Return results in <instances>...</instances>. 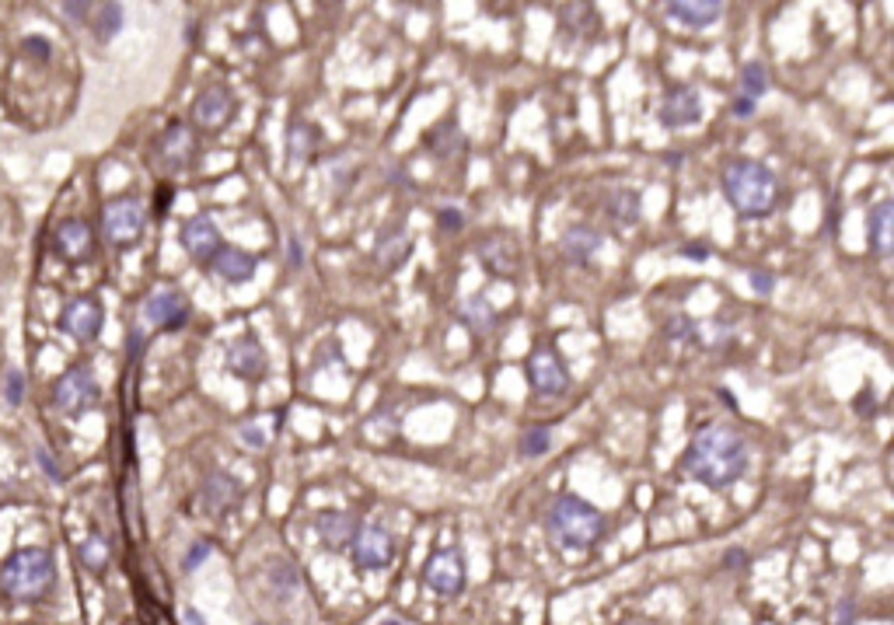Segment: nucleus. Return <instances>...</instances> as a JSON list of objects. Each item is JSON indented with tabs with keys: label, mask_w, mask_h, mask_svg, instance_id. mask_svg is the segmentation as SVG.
Listing matches in <instances>:
<instances>
[{
	"label": "nucleus",
	"mask_w": 894,
	"mask_h": 625,
	"mask_svg": "<svg viewBox=\"0 0 894 625\" xmlns=\"http://www.w3.org/2000/svg\"><path fill=\"white\" fill-rule=\"evenodd\" d=\"M552 451V430L549 426H531L521 433V458H542Z\"/></svg>",
	"instance_id": "473e14b6"
},
{
	"label": "nucleus",
	"mask_w": 894,
	"mask_h": 625,
	"mask_svg": "<svg viewBox=\"0 0 894 625\" xmlns=\"http://www.w3.org/2000/svg\"><path fill=\"white\" fill-rule=\"evenodd\" d=\"M224 367H228L235 377H242V381H259V377L266 374L269 360H266L262 342H259L255 335L244 333V335H238V339H231V342H228Z\"/></svg>",
	"instance_id": "ddd939ff"
},
{
	"label": "nucleus",
	"mask_w": 894,
	"mask_h": 625,
	"mask_svg": "<svg viewBox=\"0 0 894 625\" xmlns=\"http://www.w3.org/2000/svg\"><path fill=\"white\" fill-rule=\"evenodd\" d=\"M21 49H25V56H32V60H42V63H46V60H49V56H53V49H49V42H46V39H39V36H29V39H25V45H21Z\"/></svg>",
	"instance_id": "79ce46f5"
},
{
	"label": "nucleus",
	"mask_w": 894,
	"mask_h": 625,
	"mask_svg": "<svg viewBox=\"0 0 894 625\" xmlns=\"http://www.w3.org/2000/svg\"><path fill=\"white\" fill-rule=\"evenodd\" d=\"M213 273L224 280V284H231V287H242L248 284L252 276H255V269H259V259L255 255H248L242 249H231V245H224V249L213 255Z\"/></svg>",
	"instance_id": "6ab92c4d"
},
{
	"label": "nucleus",
	"mask_w": 894,
	"mask_h": 625,
	"mask_svg": "<svg viewBox=\"0 0 894 625\" xmlns=\"http://www.w3.org/2000/svg\"><path fill=\"white\" fill-rule=\"evenodd\" d=\"M545 531H549V542L556 548L587 552L605 535V514L598 506H591L587 500L573 497V493H563V497L552 500L549 514H545Z\"/></svg>",
	"instance_id": "7ed1b4c3"
},
{
	"label": "nucleus",
	"mask_w": 894,
	"mask_h": 625,
	"mask_svg": "<svg viewBox=\"0 0 894 625\" xmlns=\"http://www.w3.org/2000/svg\"><path fill=\"white\" fill-rule=\"evenodd\" d=\"M525 374H528V384L534 395L542 399H559L569 391V371L567 364L559 360V353H552L549 346L534 350L525 364Z\"/></svg>",
	"instance_id": "0eeeda50"
},
{
	"label": "nucleus",
	"mask_w": 894,
	"mask_h": 625,
	"mask_svg": "<svg viewBox=\"0 0 894 625\" xmlns=\"http://www.w3.org/2000/svg\"><path fill=\"white\" fill-rule=\"evenodd\" d=\"M319 144H322L319 126L304 123V119H294V123H290V129H286V154H290L294 165L315 158V154H319Z\"/></svg>",
	"instance_id": "a878e982"
},
{
	"label": "nucleus",
	"mask_w": 894,
	"mask_h": 625,
	"mask_svg": "<svg viewBox=\"0 0 894 625\" xmlns=\"http://www.w3.org/2000/svg\"><path fill=\"white\" fill-rule=\"evenodd\" d=\"M186 625H206L203 615L196 612V608H186Z\"/></svg>",
	"instance_id": "864d4df0"
},
{
	"label": "nucleus",
	"mask_w": 894,
	"mask_h": 625,
	"mask_svg": "<svg viewBox=\"0 0 894 625\" xmlns=\"http://www.w3.org/2000/svg\"><path fill=\"white\" fill-rule=\"evenodd\" d=\"M559 25H563V32H567L569 39L594 42L598 39V32H601V14H598V7H591V4H567V7L559 11Z\"/></svg>",
	"instance_id": "5701e85b"
},
{
	"label": "nucleus",
	"mask_w": 894,
	"mask_h": 625,
	"mask_svg": "<svg viewBox=\"0 0 894 625\" xmlns=\"http://www.w3.org/2000/svg\"><path fill=\"white\" fill-rule=\"evenodd\" d=\"M423 580L441 597H458L465 590V559L458 548H437L423 570Z\"/></svg>",
	"instance_id": "9d476101"
},
{
	"label": "nucleus",
	"mask_w": 894,
	"mask_h": 625,
	"mask_svg": "<svg viewBox=\"0 0 894 625\" xmlns=\"http://www.w3.org/2000/svg\"><path fill=\"white\" fill-rule=\"evenodd\" d=\"M724 196L741 217L758 220L769 217L779 203V178L769 165L751 161V158H737L724 168Z\"/></svg>",
	"instance_id": "f03ea898"
},
{
	"label": "nucleus",
	"mask_w": 894,
	"mask_h": 625,
	"mask_svg": "<svg viewBox=\"0 0 894 625\" xmlns=\"http://www.w3.org/2000/svg\"><path fill=\"white\" fill-rule=\"evenodd\" d=\"M682 465L695 482L709 489H727L737 479H744L751 465V451L741 430H733L727 423H706L689 440Z\"/></svg>",
	"instance_id": "f257e3e1"
},
{
	"label": "nucleus",
	"mask_w": 894,
	"mask_h": 625,
	"mask_svg": "<svg viewBox=\"0 0 894 625\" xmlns=\"http://www.w3.org/2000/svg\"><path fill=\"white\" fill-rule=\"evenodd\" d=\"M724 566H727V570H737V566H744V552H741V548L727 552V555H724Z\"/></svg>",
	"instance_id": "603ef678"
},
{
	"label": "nucleus",
	"mask_w": 894,
	"mask_h": 625,
	"mask_svg": "<svg viewBox=\"0 0 894 625\" xmlns=\"http://www.w3.org/2000/svg\"><path fill=\"white\" fill-rule=\"evenodd\" d=\"M664 165H667V168H678V165H682V154H667V158H664Z\"/></svg>",
	"instance_id": "5fc2aeb1"
},
{
	"label": "nucleus",
	"mask_w": 894,
	"mask_h": 625,
	"mask_svg": "<svg viewBox=\"0 0 894 625\" xmlns=\"http://www.w3.org/2000/svg\"><path fill=\"white\" fill-rule=\"evenodd\" d=\"M63 14H67V18H74V21H87L91 7H87V4H63Z\"/></svg>",
	"instance_id": "de8ad7c7"
},
{
	"label": "nucleus",
	"mask_w": 894,
	"mask_h": 625,
	"mask_svg": "<svg viewBox=\"0 0 894 625\" xmlns=\"http://www.w3.org/2000/svg\"><path fill=\"white\" fill-rule=\"evenodd\" d=\"M657 119H660L664 129H682V126L699 123V119H702V98H699V91L689 87V84L671 87V91H667V98L660 102Z\"/></svg>",
	"instance_id": "dca6fc26"
},
{
	"label": "nucleus",
	"mask_w": 894,
	"mask_h": 625,
	"mask_svg": "<svg viewBox=\"0 0 894 625\" xmlns=\"http://www.w3.org/2000/svg\"><path fill=\"white\" fill-rule=\"evenodd\" d=\"M664 333H667V339H675V342L702 346V325H699L695 318H689V315H675V318H667Z\"/></svg>",
	"instance_id": "72a5a7b5"
},
{
	"label": "nucleus",
	"mask_w": 894,
	"mask_h": 625,
	"mask_svg": "<svg viewBox=\"0 0 894 625\" xmlns=\"http://www.w3.org/2000/svg\"><path fill=\"white\" fill-rule=\"evenodd\" d=\"M193 158H196V133H193V126L171 123L158 136V161H161V168L168 175H178V171H186V168L193 165Z\"/></svg>",
	"instance_id": "9b49d317"
},
{
	"label": "nucleus",
	"mask_w": 894,
	"mask_h": 625,
	"mask_svg": "<svg viewBox=\"0 0 894 625\" xmlns=\"http://www.w3.org/2000/svg\"><path fill=\"white\" fill-rule=\"evenodd\" d=\"M682 255H685V259H695V262H706V259H709V249H706V245H685Z\"/></svg>",
	"instance_id": "3c124183"
},
{
	"label": "nucleus",
	"mask_w": 894,
	"mask_h": 625,
	"mask_svg": "<svg viewBox=\"0 0 894 625\" xmlns=\"http://www.w3.org/2000/svg\"><path fill=\"white\" fill-rule=\"evenodd\" d=\"M409 251H412L409 234L402 227H395V231H385V234H381V242L374 245V259H377L381 269H399V266L409 259Z\"/></svg>",
	"instance_id": "bb28decb"
},
{
	"label": "nucleus",
	"mask_w": 894,
	"mask_h": 625,
	"mask_svg": "<svg viewBox=\"0 0 894 625\" xmlns=\"http://www.w3.org/2000/svg\"><path fill=\"white\" fill-rule=\"evenodd\" d=\"M608 217L618 227H636V220H640V193L615 189L608 196Z\"/></svg>",
	"instance_id": "c756f323"
},
{
	"label": "nucleus",
	"mask_w": 894,
	"mask_h": 625,
	"mask_svg": "<svg viewBox=\"0 0 894 625\" xmlns=\"http://www.w3.org/2000/svg\"><path fill=\"white\" fill-rule=\"evenodd\" d=\"M178 242H182V249H186L189 259H196V262H203V266H210V262H213V255L224 249L217 224H213L206 213H196V217H189V220L182 224Z\"/></svg>",
	"instance_id": "4468645a"
},
{
	"label": "nucleus",
	"mask_w": 894,
	"mask_h": 625,
	"mask_svg": "<svg viewBox=\"0 0 894 625\" xmlns=\"http://www.w3.org/2000/svg\"><path fill=\"white\" fill-rule=\"evenodd\" d=\"M144 318L164 333H178L189 322V300L182 291H158L144 300Z\"/></svg>",
	"instance_id": "2eb2a0df"
},
{
	"label": "nucleus",
	"mask_w": 894,
	"mask_h": 625,
	"mask_svg": "<svg viewBox=\"0 0 894 625\" xmlns=\"http://www.w3.org/2000/svg\"><path fill=\"white\" fill-rule=\"evenodd\" d=\"M4 402H7L11 409H18V406L25 402V374H18V371H11V374H7V384H4Z\"/></svg>",
	"instance_id": "4c0bfd02"
},
{
	"label": "nucleus",
	"mask_w": 894,
	"mask_h": 625,
	"mask_svg": "<svg viewBox=\"0 0 894 625\" xmlns=\"http://www.w3.org/2000/svg\"><path fill=\"white\" fill-rule=\"evenodd\" d=\"M856 619V604L853 601H842L839 604V615H835V625H853Z\"/></svg>",
	"instance_id": "09e8293b"
},
{
	"label": "nucleus",
	"mask_w": 894,
	"mask_h": 625,
	"mask_svg": "<svg viewBox=\"0 0 894 625\" xmlns=\"http://www.w3.org/2000/svg\"><path fill=\"white\" fill-rule=\"evenodd\" d=\"M171 200H175V189H171V185H161V189H158V203H154V213H158V217H164V213H168V207H171Z\"/></svg>",
	"instance_id": "49530a36"
},
{
	"label": "nucleus",
	"mask_w": 894,
	"mask_h": 625,
	"mask_svg": "<svg viewBox=\"0 0 894 625\" xmlns=\"http://www.w3.org/2000/svg\"><path fill=\"white\" fill-rule=\"evenodd\" d=\"M98 399H102V384L91 374V367H70L53 384V402L67 416H84L87 409L98 406Z\"/></svg>",
	"instance_id": "423d86ee"
},
{
	"label": "nucleus",
	"mask_w": 894,
	"mask_h": 625,
	"mask_svg": "<svg viewBox=\"0 0 894 625\" xmlns=\"http://www.w3.org/2000/svg\"><path fill=\"white\" fill-rule=\"evenodd\" d=\"M377 625H402V622H399V619H381Z\"/></svg>",
	"instance_id": "6e6d98bb"
},
{
	"label": "nucleus",
	"mask_w": 894,
	"mask_h": 625,
	"mask_svg": "<svg viewBox=\"0 0 894 625\" xmlns=\"http://www.w3.org/2000/svg\"><path fill=\"white\" fill-rule=\"evenodd\" d=\"M315 535H319V542L326 545L328 552H346L350 542H353V535H357V524L343 510H326L315 521Z\"/></svg>",
	"instance_id": "412c9836"
},
{
	"label": "nucleus",
	"mask_w": 894,
	"mask_h": 625,
	"mask_svg": "<svg viewBox=\"0 0 894 625\" xmlns=\"http://www.w3.org/2000/svg\"><path fill=\"white\" fill-rule=\"evenodd\" d=\"M244 500V489L242 482L235 479V475H228V472H213V475H206L203 489H200V503H203L206 514H213V517H228L235 506H242Z\"/></svg>",
	"instance_id": "f3484780"
},
{
	"label": "nucleus",
	"mask_w": 894,
	"mask_h": 625,
	"mask_svg": "<svg viewBox=\"0 0 894 625\" xmlns=\"http://www.w3.org/2000/svg\"><path fill=\"white\" fill-rule=\"evenodd\" d=\"M479 262H483V269H486L489 276L514 280L517 251L510 249V242H503V238H486V242L479 245Z\"/></svg>",
	"instance_id": "393cba45"
},
{
	"label": "nucleus",
	"mask_w": 894,
	"mask_h": 625,
	"mask_svg": "<svg viewBox=\"0 0 894 625\" xmlns=\"http://www.w3.org/2000/svg\"><path fill=\"white\" fill-rule=\"evenodd\" d=\"M273 423L277 419H255V423H244L242 426V444L252 448V451H266L269 440H273Z\"/></svg>",
	"instance_id": "c9c22d12"
},
{
	"label": "nucleus",
	"mask_w": 894,
	"mask_h": 625,
	"mask_svg": "<svg viewBox=\"0 0 894 625\" xmlns=\"http://www.w3.org/2000/svg\"><path fill=\"white\" fill-rule=\"evenodd\" d=\"M286 259H290V269H301V266H304V249H301V238H297V234H290V242H286Z\"/></svg>",
	"instance_id": "37998d69"
},
{
	"label": "nucleus",
	"mask_w": 894,
	"mask_h": 625,
	"mask_svg": "<svg viewBox=\"0 0 894 625\" xmlns=\"http://www.w3.org/2000/svg\"><path fill=\"white\" fill-rule=\"evenodd\" d=\"M622 625H650V622H643V619H629V622H622Z\"/></svg>",
	"instance_id": "4d7b16f0"
},
{
	"label": "nucleus",
	"mask_w": 894,
	"mask_h": 625,
	"mask_svg": "<svg viewBox=\"0 0 894 625\" xmlns=\"http://www.w3.org/2000/svg\"><path fill=\"white\" fill-rule=\"evenodd\" d=\"M266 584L277 597H294L301 590V573L290 559H269L266 563Z\"/></svg>",
	"instance_id": "c85d7f7f"
},
{
	"label": "nucleus",
	"mask_w": 894,
	"mask_h": 625,
	"mask_svg": "<svg viewBox=\"0 0 894 625\" xmlns=\"http://www.w3.org/2000/svg\"><path fill=\"white\" fill-rule=\"evenodd\" d=\"M235 116H238V98L224 84L206 87V91H200V98L193 102V123L200 126V129H210V133L224 129Z\"/></svg>",
	"instance_id": "1a4fd4ad"
},
{
	"label": "nucleus",
	"mask_w": 894,
	"mask_h": 625,
	"mask_svg": "<svg viewBox=\"0 0 894 625\" xmlns=\"http://www.w3.org/2000/svg\"><path fill=\"white\" fill-rule=\"evenodd\" d=\"M461 322L468 325V333L479 335V339L496 329V308L489 304L486 293H476V297H468L461 304Z\"/></svg>",
	"instance_id": "cd10ccee"
},
{
	"label": "nucleus",
	"mask_w": 894,
	"mask_h": 625,
	"mask_svg": "<svg viewBox=\"0 0 894 625\" xmlns=\"http://www.w3.org/2000/svg\"><path fill=\"white\" fill-rule=\"evenodd\" d=\"M667 18H675V21H682L685 29H709V25H716L720 18H724V4L720 0H671L667 7Z\"/></svg>",
	"instance_id": "aec40b11"
},
{
	"label": "nucleus",
	"mask_w": 894,
	"mask_h": 625,
	"mask_svg": "<svg viewBox=\"0 0 894 625\" xmlns=\"http://www.w3.org/2000/svg\"><path fill=\"white\" fill-rule=\"evenodd\" d=\"M147 231V207L133 196L112 200L102 213V234L116 249H133Z\"/></svg>",
	"instance_id": "39448f33"
},
{
	"label": "nucleus",
	"mask_w": 894,
	"mask_h": 625,
	"mask_svg": "<svg viewBox=\"0 0 894 625\" xmlns=\"http://www.w3.org/2000/svg\"><path fill=\"white\" fill-rule=\"evenodd\" d=\"M741 91H744V98H751V102H758V98L769 91V74H766L762 63H744V67H741Z\"/></svg>",
	"instance_id": "2f4dec72"
},
{
	"label": "nucleus",
	"mask_w": 894,
	"mask_h": 625,
	"mask_svg": "<svg viewBox=\"0 0 894 625\" xmlns=\"http://www.w3.org/2000/svg\"><path fill=\"white\" fill-rule=\"evenodd\" d=\"M751 291L755 293H762V297H769V293L775 291V276L773 273H766V269H751Z\"/></svg>",
	"instance_id": "ea45409f"
},
{
	"label": "nucleus",
	"mask_w": 894,
	"mask_h": 625,
	"mask_svg": "<svg viewBox=\"0 0 894 625\" xmlns=\"http://www.w3.org/2000/svg\"><path fill=\"white\" fill-rule=\"evenodd\" d=\"M350 552H353V566L360 573H370V570H388L395 563L399 548H395V539L385 528L364 524V528H357V535L350 542Z\"/></svg>",
	"instance_id": "6e6552de"
},
{
	"label": "nucleus",
	"mask_w": 894,
	"mask_h": 625,
	"mask_svg": "<svg viewBox=\"0 0 894 625\" xmlns=\"http://www.w3.org/2000/svg\"><path fill=\"white\" fill-rule=\"evenodd\" d=\"M144 342H147V339H144V335L137 333V329L129 333V360H137V357L144 353Z\"/></svg>",
	"instance_id": "8fccbe9b"
},
{
	"label": "nucleus",
	"mask_w": 894,
	"mask_h": 625,
	"mask_svg": "<svg viewBox=\"0 0 894 625\" xmlns=\"http://www.w3.org/2000/svg\"><path fill=\"white\" fill-rule=\"evenodd\" d=\"M102 322H105V311L95 297H74L60 315V329L74 335L78 342H95L102 335Z\"/></svg>",
	"instance_id": "f8f14e48"
},
{
	"label": "nucleus",
	"mask_w": 894,
	"mask_h": 625,
	"mask_svg": "<svg viewBox=\"0 0 894 625\" xmlns=\"http://www.w3.org/2000/svg\"><path fill=\"white\" fill-rule=\"evenodd\" d=\"M430 151L437 158H458L465 151V136L458 133V126H441L430 133Z\"/></svg>",
	"instance_id": "7c9ffc66"
},
{
	"label": "nucleus",
	"mask_w": 894,
	"mask_h": 625,
	"mask_svg": "<svg viewBox=\"0 0 894 625\" xmlns=\"http://www.w3.org/2000/svg\"><path fill=\"white\" fill-rule=\"evenodd\" d=\"M206 555H210V542H196L193 548H189V555L182 559V570H186V573H193L196 566H203Z\"/></svg>",
	"instance_id": "a19ab883"
},
{
	"label": "nucleus",
	"mask_w": 894,
	"mask_h": 625,
	"mask_svg": "<svg viewBox=\"0 0 894 625\" xmlns=\"http://www.w3.org/2000/svg\"><path fill=\"white\" fill-rule=\"evenodd\" d=\"M36 458H39V465L46 468V472H49V479H53V482H63V472L56 468V461H53V455H49L46 448H39V451H36Z\"/></svg>",
	"instance_id": "c03bdc74"
},
{
	"label": "nucleus",
	"mask_w": 894,
	"mask_h": 625,
	"mask_svg": "<svg viewBox=\"0 0 894 625\" xmlns=\"http://www.w3.org/2000/svg\"><path fill=\"white\" fill-rule=\"evenodd\" d=\"M56 584V559L49 548H18L0 566V590L14 604H36Z\"/></svg>",
	"instance_id": "20e7f679"
},
{
	"label": "nucleus",
	"mask_w": 894,
	"mask_h": 625,
	"mask_svg": "<svg viewBox=\"0 0 894 625\" xmlns=\"http://www.w3.org/2000/svg\"><path fill=\"white\" fill-rule=\"evenodd\" d=\"M122 29V7L120 4H102L98 18H95V36L98 42H109Z\"/></svg>",
	"instance_id": "e433bc0d"
},
{
	"label": "nucleus",
	"mask_w": 894,
	"mask_h": 625,
	"mask_svg": "<svg viewBox=\"0 0 894 625\" xmlns=\"http://www.w3.org/2000/svg\"><path fill=\"white\" fill-rule=\"evenodd\" d=\"M598 249H601V234L594 227H587V224H573L559 238V255L573 266H587L598 255Z\"/></svg>",
	"instance_id": "4be33fe9"
},
{
	"label": "nucleus",
	"mask_w": 894,
	"mask_h": 625,
	"mask_svg": "<svg viewBox=\"0 0 894 625\" xmlns=\"http://www.w3.org/2000/svg\"><path fill=\"white\" fill-rule=\"evenodd\" d=\"M437 227H441V231H447V234H458V231L465 227V217H461V210L444 207L441 213H437Z\"/></svg>",
	"instance_id": "58836bf2"
},
{
	"label": "nucleus",
	"mask_w": 894,
	"mask_h": 625,
	"mask_svg": "<svg viewBox=\"0 0 894 625\" xmlns=\"http://www.w3.org/2000/svg\"><path fill=\"white\" fill-rule=\"evenodd\" d=\"M78 555H81V563L91 570V573H102V570L109 566V542L98 539V535H91V539H84L81 542Z\"/></svg>",
	"instance_id": "f704fd0d"
},
{
	"label": "nucleus",
	"mask_w": 894,
	"mask_h": 625,
	"mask_svg": "<svg viewBox=\"0 0 894 625\" xmlns=\"http://www.w3.org/2000/svg\"><path fill=\"white\" fill-rule=\"evenodd\" d=\"M53 249H56V255H60L63 262H84V259H91V251H95L91 224L81 220V217L63 220V224L56 227V234H53Z\"/></svg>",
	"instance_id": "a211bd4d"
},
{
	"label": "nucleus",
	"mask_w": 894,
	"mask_h": 625,
	"mask_svg": "<svg viewBox=\"0 0 894 625\" xmlns=\"http://www.w3.org/2000/svg\"><path fill=\"white\" fill-rule=\"evenodd\" d=\"M755 105H758V102H751V98H744V95H741V98H733L731 112L737 116V119H748V116H755Z\"/></svg>",
	"instance_id": "a18cd8bd"
},
{
	"label": "nucleus",
	"mask_w": 894,
	"mask_h": 625,
	"mask_svg": "<svg viewBox=\"0 0 894 625\" xmlns=\"http://www.w3.org/2000/svg\"><path fill=\"white\" fill-rule=\"evenodd\" d=\"M866 227H870V249H873V255L888 259L894 251V203L891 200L873 203L870 217H866Z\"/></svg>",
	"instance_id": "b1692460"
}]
</instances>
